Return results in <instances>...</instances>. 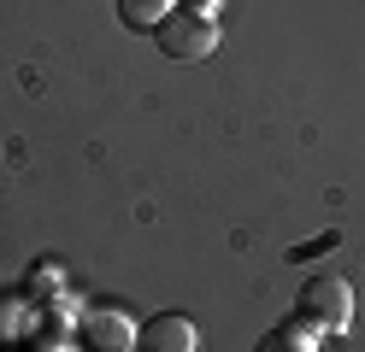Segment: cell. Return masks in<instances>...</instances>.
<instances>
[{"label":"cell","instance_id":"5b68a950","mask_svg":"<svg viewBox=\"0 0 365 352\" xmlns=\"http://www.w3.org/2000/svg\"><path fill=\"white\" fill-rule=\"evenodd\" d=\"M171 12H177V0H118V18L135 23V30H159Z\"/></svg>","mask_w":365,"mask_h":352},{"label":"cell","instance_id":"277c9868","mask_svg":"<svg viewBox=\"0 0 365 352\" xmlns=\"http://www.w3.org/2000/svg\"><path fill=\"white\" fill-rule=\"evenodd\" d=\"M83 341L95 352H135V323L124 311H112V305H101V311L83 317Z\"/></svg>","mask_w":365,"mask_h":352},{"label":"cell","instance_id":"3957f363","mask_svg":"<svg viewBox=\"0 0 365 352\" xmlns=\"http://www.w3.org/2000/svg\"><path fill=\"white\" fill-rule=\"evenodd\" d=\"M195 346H200V335H195V323L182 311H159L135 335V352H195Z\"/></svg>","mask_w":365,"mask_h":352},{"label":"cell","instance_id":"7a4b0ae2","mask_svg":"<svg viewBox=\"0 0 365 352\" xmlns=\"http://www.w3.org/2000/svg\"><path fill=\"white\" fill-rule=\"evenodd\" d=\"M159 47H165L171 59H207L212 47H218V30H212L207 12L182 6V12H171L165 23H159Z\"/></svg>","mask_w":365,"mask_h":352},{"label":"cell","instance_id":"6da1fadb","mask_svg":"<svg viewBox=\"0 0 365 352\" xmlns=\"http://www.w3.org/2000/svg\"><path fill=\"white\" fill-rule=\"evenodd\" d=\"M294 317H301V329H312V335H341V329L354 323V288H348V276H336V270L307 276L301 294H294Z\"/></svg>","mask_w":365,"mask_h":352},{"label":"cell","instance_id":"8992f818","mask_svg":"<svg viewBox=\"0 0 365 352\" xmlns=\"http://www.w3.org/2000/svg\"><path fill=\"white\" fill-rule=\"evenodd\" d=\"M254 352H312V329H301V323H289V329H271V335H265Z\"/></svg>","mask_w":365,"mask_h":352}]
</instances>
